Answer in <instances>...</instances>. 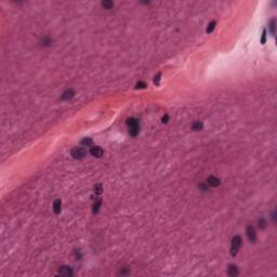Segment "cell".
Wrapping results in <instances>:
<instances>
[{"label":"cell","instance_id":"cell-20","mask_svg":"<svg viewBox=\"0 0 277 277\" xmlns=\"http://www.w3.org/2000/svg\"><path fill=\"white\" fill-rule=\"evenodd\" d=\"M265 41H266V31L264 29V31H263V33H262V39H261V43H262V45H264V43H265Z\"/></svg>","mask_w":277,"mask_h":277},{"label":"cell","instance_id":"cell-6","mask_svg":"<svg viewBox=\"0 0 277 277\" xmlns=\"http://www.w3.org/2000/svg\"><path fill=\"white\" fill-rule=\"evenodd\" d=\"M90 154L92 156H94V157L99 158V157H101L102 155H103V149H102L100 146H93L90 149Z\"/></svg>","mask_w":277,"mask_h":277},{"label":"cell","instance_id":"cell-17","mask_svg":"<svg viewBox=\"0 0 277 277\" xmlns=\"http://www.w3.org/2000/svg\"><path fill=\"white\" fill-rule=\"evenodd\" d=\"M42 46H45V47H48V46H50L51 43H52V40H51L49 37H45L43 38V40H42Z\"/></svg>","mask_w":277,"mask_h":277},{"label":"cell","instance_id":"cell-1","mask_svg":"<svg viewBox=\"0 0 277 277\" xmlns=\"http://www.w3.org/2000/svg\"><path fill=\"white\" fill-rule=\"evenodd\" d=\"M127 126L129 128V133L132 136H136L140 132V123L138 120L135 118H129L127 119Z\"/></svg>","mask_w":277,"mask_h":277},{"label":"cell","instance_id":"cell-4","mask_svg":"<svg viewBox=\"0 0 277 277\" xmlns=\"http://www.w3.org/2000/svg\"><path fill=\"white\" fill-rule=\"evenodd\" d=\"M246 233H247V237H248V239L250 240L251 243H254L257 240V235H256V231H254V228L252 227V226H248L247 227V231H246Z\"/></svg>","mask_w":277,"mask_h":277},{"label":"cell","instance_id":"cell-5","mask_svg":"<svg viewBox=\"0 0 277 277\" xmlns=\"http://www.w3.org/2000/svg\"><path fill=\"white\" fill-rule=\"evenodd\" d=\"M59 274L61 276H71L74 273H73L71 267H69V266H62L59 269Z\"/></svg>","mask_w":277,"mask_h":277},{"label":"cell","instance_id":"cell-19","mask_svg":"<svg viewBox=\"0 0 277 277\" xmlns=\"http://www.w3.org/2000/svg\"><path fill=\"white\" fill-rule=\"evenodd\" d=\"M269 29H271L272 35L275 36V20H272L271 23H269Z\"/></svg>","mask_w":277,"mask_h":277},{"label":"cell","instance_id":"cell-24","mask_svg":"<svg viewBox=\"0 0 277 277\" xmlns=\"http://www.w3.org/2000/svg\"><path fill=\"white\" fill-rule=\"evenodd\" d=\"M169 120V116L168 115H165L164 117H162V122H168Z\"/></svg>","mask_w":277,"mask_h":277},{"label":"cell","instance_id":"cell-7","mask_svg":"<svg viewBox=\"0 0 277 277\" xmlns=\"http://www.w3.org/2000/svg\"><path fill=\"white\" fill-rule=\"evenodd\" d=\"M207 183H208L210 186L215 187V186H219V185H220L221 181H220V179H218V178H215V177H209V178L207 179Z\"/></svg>","mask_w":277,"mask_h":277},{"label":"cell","instance_id":"cell-18","mask_svg":"<svg viewBox=\"0 0 277 277\" xmlns=\"http://www.w3.org/2000/svg\"><path fill=\"white\" fill-rule=\"evenodd\" d=\"M102 191H103V187H102L101 184H98V185L94 186V193H95V194L100 195V194L102 193Z\"/></svg>","mask_w":277,"mask_h":277},{"label":"cell","instance_id":"cell-22","mask_svg":"<svg viewBox=\"0 0 277 277\" xmlns=\"http://www.w3.org/2000/svg\"><path fill=\"white\" fill-rule=\"evenodd\" d=\"M160 76H161V74H160V73H159V74H158L157 76H155V79H154V83H155V85H157V86L159 85V80H160Z\"/></svg>","mask_w":277,"mask_h":277},{"label":"cell","instance_id":"cell-13","mask_svg":"<svg viewBox=\"0 0 277 277\" xmlns=\"http://www.w3.org/2000/svg\"><path fill=\"white\" fill-rule=\"evenodd\" d=\"M101 203H102V200L101 199H97L95 200V202L93 203V213H97L98 211H99V209L101 207Z\"/></svg>","mask_w":277,"mask_h":277},{"label":"cell","instance_id":"cell-3","mask_svg":"<svg viewBox=\"0 0 277 277\" xmlns=\"http://www.w3.org/2000/svg\"><path fill=\"white\" fill-rule=\"evenodd\" d=\"M71 156L75 159H82L87 156V150L83 147H75L71 150Z\"/></svg>","mask_w":277,"mask_h":277},{"label":"cell","instance_id":"cell-8","mask_svg":"<svg viewBox=\"0 0 277 277\" xmlns=\"http://www.w3.org/2000/svg\"><path fill=\"white\" fill-rule=\"evenodd\" d=\"M74 95H75L74 90L68 89L62 94V100H70L71 98H74Z\"/></svg>","mask_w":277,"mask_h":277},{"label":"cell","instance_id":"cell-14","mask_svg":"<svg viewBox=\"0 0 277 277\" xmlns=\"http://www.w3.org/2000/svg\"><path fill=\"white\" fill-rule=\"evenodd\" d=\"M102 5L104 7V9H112L113 7H114V2L113 1H103L102 2Z\"/></svg>","mask_w":277,"mask_h":277},{"label":"cell","instance_id":"cell-2","mask_svg":"<svg viewBox=\"0 0 277 277\" xmlns=\"http://www.w3.org/2000/svg\"><path fill=\"white\" fill-rule=\"evenodd\" d=\"M242 244H243V239H242L240 236H234V237H233L232 245H231V254L233 257H235L237 254Z\"/></svg>","mask_w":277,"mask_h":277},{"label":"cell","instance_id":"cell-16","mask_svg":"<svg viewBox=\"0 0 277 277\" xmlns=\"http://www.w3.org/2000/svg\"><path fill=\"white\" fill-rule=\"evenodd\" d=\"M81 144H82V145H87V146H89V145L92 144V138H90V137H85L83 140L81 141Z\"/></svg>","mask_w":277,"mask_h":277},{"label":"cell","instance_id":"cell-10","mask_svg":"<svg viewBox=\"0 0 277 277\" xmlns=\"http://www.w3.org/2000/svg\"><path fill=\"white\" fill-rule=\"evenodd\" d=\"M228 275L230 276H237L238 275V268L236 265H234V264L228 265Z\"/></svg>","mask_w":277,"mask_h":277},{"label":"cell","instance_id":"cell-15","mask_svg":"<svg viewBox=\"0 0 277 277\" xmlns=\"http://www.w3.org/2000/svg\"><path fill=\"white\" fill-rule=\"evenodd\" d=\"M215 25H216V23H215L214 21H212V22H211V23H210V24L208 25V28H207V33H211V32H212V31L214 29V28H215Z\"/></svg>","mask_w":277,"mask_h":277},{"label":"cell","instance_id":"cell-12","mask_svg":"<svg viewBox=\"0 0 277 277\" xmlns=\"http://www.w3.org/2000/svg\"><path fill=\"white\" fill-rule=\"evenodd\" d=\"M192 129L194 131H199V130H201L202 129V123L200 121H195L193 125H192Z\"/></svg>","mask_w":277,"mask_h":277},{"label":"cell","instance_id":"cell-11","mask_svg":"<svg viewBox=\"0 0 277 277\" xmlns=\"http://www.w3.org/2000/svg\"><path fill=\"white\" fill-rule=\"evenodd\" d=\"M266 224H267V222H266V220L264 218H261L260 220L258 221V226H259V228H261V230H264L265 227H266Z\"/></svg>","mask_w":277,"mask_h":277},{"label":"cell","instance_id":"cell-23","mask_svg":"<svg viewBox=\"0 0 277 277\" xmlns=\"http://www.w3.org/2000/svg\"><path fill=\"white\" fill-rule=\"evenodd\" d=\"M128 273H129V269L127 267H123V268H121V271L119 272V275H126Z\"/></svg>","mask_w":277,"mask_h":277},{"label":"cell","instance_id":"cell-9","mask_svg":"<svg viewBox=\"0 0 277 277\" xmlns=\"http://www.w3.org/2000/svg\"><path fill=\"white\" fill-rule=\"evenodd\" d=\"M61 209H62V202L60 199H56L53 203V211L55 214H59L61 212Z\"/></svg>","mask_w":277,"mask_h":277},{"label":"cell","instance_id":"cell-21","mask_svg":"<svg viewBox=\"0 0 277 277\" xmlns=\"http://www.w3.org/2000/svg\"><path fill=\"white\" fill-rule=\"evenodd\" d=\"M145 87H146V85H145V82H143V81H138L136 83V88L137 89H144Z\"/></svg>","mask_w":277,"mask_h":277}]
</instances>
